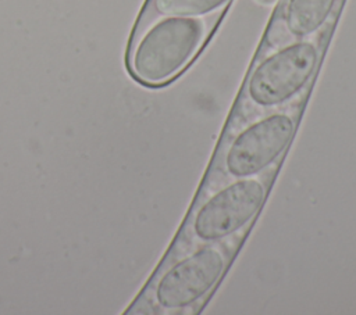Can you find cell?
Masks as SVG:
<instances>
[{
	"mask_svg": "<svg viewBox=\"0 0 356 315\" xmlns=\"http://www.w3.org/2000/svg\"><path fill=\"white\" fill-rule=\"evenodd\" d=\"M206 25L193 17H167L136 35L129 46L127 67L145 86H160L175 78L197 53Z\"/></svg>",
	"mask_w": 356,
	"mask_h": 315,
	"instance_id": "obj_1",
	"label": "cell"
},
{
	"mask_svg": "<svg viewBox=\"0 0 356 315\" xmlns=\"http://www.w3.org/2000/svg\"><path fill=\"white\" fill-rule=\"evenodd\" d=\"M241 239L242 235H236L224 243H206L168 266L154 286L157 305L175 311L203 300L225 272Z\"/></svg>",
	"mask_w": 356,
	"mask_h": 315,
	"instance_id": "obj_2",
	"label": "cell"
},
{
	"mask_svg": "<svg viewBox=\"0 0 356 315\" xmlns=\"http://www.w3.org/2000/svg\"><path fill=\"white\" fill-rule=\"evenodd\" d=\"M271 173L235 179L220 187L196 208L191 221L192 236L206 244L246 230L264 203Z\"/></svg>",
	"mask_w": 356,
	"mask_h": 315,
	"instance_id": "obj_3",
	"label": "cell"
},
{
	"mask_svg": "<svg viewBox=\"0 0 356 315\" xmlns=\"http://www.w3.org/2000/svg\"><path fill=\"white\" fill-rule=\"evenodd\" d=\"M296 118L277 111L245 126L228 144L224 168L229 179L256 176L277 161L291 143Z\"/></svg>",
	"mask_w": 356,
	"mask_h": 315,
	"instance_id": "obj_4",
	"label": "cell"
},
{
	"mask_svg": "<svg viewBox=\"0 0 356 315\" xmlns=\"http://www.w3.org/2000/svg\"><path fill=\"white\" fill-rule=\"evenodd\" d=\"M318 50L312 42L291 43L266 57L248 83L250 100L260 107H278L298 94L312 78Z\"/></svg>",
	"mask_w": 356,
	"mask_h": 315,
	"instance_id": "obj_5",
	"label": "cell"
},
{
	"mask_svg": "<svg viewBox=\"0 0 356 315\" xmlns=\"http://www.w3.org/2000/svg\"><path fill=\"white\" fill-rule=\"evenodd\" d=\"M335 0H288L284 25L295 37H305L318 31L327 21Z\"/></svg>",
	"mask_w": 356,
	"mask_h": 315,
	"instance_id": "obj_6",
	"label": "cell"
},
{
	"mask_svg": "<svg viewBox=\"0 0 356 315\" xmlns=\"http://www.w3.org/2000/svg\"><path fill=\"white\" fill-rule=\"evenodd\" d=\"M228 0H152L154 11L165 17H196L209 14Z\"/></svg>",
	"mask_w": 356,
	"mask_h": 315,
	"instance_id": "obj_7",
	"label": "cell"
},
{
	"mask_svg": "<svg viewBox=\"0 0 356 315\" xmlns=\"http://www.w3.org/2000/svg\"><path fill=\"white\" fill-rule=\"evenodd\" d=\"M260 1H263V3H273V1H275V0H260Z\"/></svg>",
	"mask_w": 356,
	"mask_h": 315,
	"instance_id": "obj_8",
	"label": "cell"
}]
</instances>
